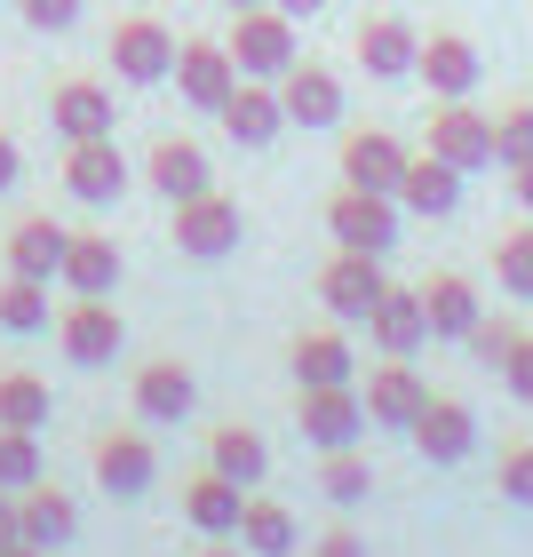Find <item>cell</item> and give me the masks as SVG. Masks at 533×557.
Masks as SVG:
<instances>
[{
	"label": "cell",
	"mask_w": 533,
	"mask_h": 557,
	"mask_svg": "<svg viewBox=\"0 0 533 557\" xmlns=\"http://www.w3.org/2000/svg\"><path fill=\"white\" fill-rule=\"evenodd\" d=\"M406 151L391 128H359V136H343V184H359V191H391L398 199V175H406Z\"/></svg>",
	"instance_id": "obj_19"
},
{
	"label": "cell",
	"mask_w": 533,
	"mask_h": 557,
	"mask_svg": "<svg viewBox=\"0 0 533 557\" xmlns=\"http://www.w3.org/2000/svg\"><path fill=\"white\" fill-rule=\"evenodd\" d=\"M48 120H57V136L64 144H88V136H112V88H96V81H64L57 96H48Z\"/></svg>",
	"instance_id": "obj_23"
},
{
	"label": "cell",
	"mask_w": 533,
	"mask_h": 557,
	"mask_svg": "<svg viewBox=\"0 0 533 557\" xmlns=\"http://www.w3.org/2000/svg\"><path fill=\"white\" fill-rule=\"evenodd\" d=\"M239 549H247V557H295V518L278 510L271 494H247V510H239Z\"/></svg>",
	"instance_id": "obj_31"
},
{
	"label": "cell",
	"mask_w": 533,
	"mask_h": 557,
	"mask_svg": "<svg viewBox=\"0 0 533 557\" xmlns=\"http://www.w3.org/2000/svg\"><path fill=\"white\" fill-rule=\"evenodd\" d=\"M208 470H223L232 486H247V494H256L263 478H271V446H263L247 422H223L215 438H208Z\"/></svg>",
	"instance_id": "obj_29"
},
{
	"label": "cell",
	"mask_w": 533,
	"mask_h": 557,
	"mask_svg": "<svg viewBox=\"0 0 533 557\" xmlns=\"http://www.w3.org/2000/svg\"><path fill=\"white\" fill-rule=\"evenodd\" d=\"M232 64H239V81H278V72L295 64V16L287 9H232Z\"/></svg>",
	"instance_id": "obj_1"
},
{
	"label": "cell",
	"mask_w": 533,
	"mask_h": 557,
	"mask_svg": "<svg viewBox=\"0 0 533 557\" xmlns=\"http://www.w3.org/2000/svg\"><path fill=\"white\" fill-rule=\"evenodd\" d=\"M64 247H72L64 223L24 215L16 232H9V271H16V278H57V271H64Z\"/></svg>",
	"instance_id": "obj_28"
},
{
	"label": "cell",
	"mask_w": 533,
	"mask_h": 557,
	"mask_svg": "<svg viewBox=\"0 0 533 557\" xmlns=\"http://www.w3.org/2000/svg\"><path fill=\"white\" fill-rule=\"evenodd\" d=\"M422 151L454 160L462 175L494 168V112H470V96H438V112H430V128H422Z\"/></svg>",
	"instance_id": "obj_3"
},
{
	"label": "cell",
	"mask_w": 533,
	"mask_h": 557,
	"mask_svg": "<svg viewBox=\"0 0 533 557\" xmlns=\"http://www.w3.org/2000/svg\"><path fill=\"white\" fill-rule=\"evenodd\" d=\"M175 88H184L191 112H223L232 88H239L232 48H223V40H184V48H175Z\"/></svg>",
	"instance_id": "obj_11"
},
{
	"label": "cell",
	"mask_w": 533,
	"mask_h": 557,
	"mask_svg": "<svg viewBox=\"0 0 533 557\" xmlns=\"http://www.w3.org/2000/svg\"><path fill=\"white\" fill-rule=\"evenodd\" d=\"M88 462H96V486H104L112 502H136L151 478H160V454H151L144 430H104V438L88 446Z\"/></svg>",
	"instance_id": "obj_9"
},
{
	"label": "cell",
	"mask_w": 533,
	"mask_h": 557,
	"mask_svg": "<svg viewBox=\"0 0 533 557\" xmlns=\"http://www.w3.org/2000/svg\"><path fill=\"white\" fill-rule=\"evenodd\" d=\"M326 239L350 247V256H391V247H398V199L343 184L335 199H326Z\"/></svg>",
	"instance_id": "obj_2"
},
{
	"label": "cell",
	"mask_w": 533,
	"mask_h": 557,
	"mask_svg": "<svg viewBox=\"0 0 533 557\" xmlns=\"http://www.w3.org/2000/svg\"><path fill=\"white\" fill-rule=\"evenodd\" d=\"M175 48H184V40H175L160 16H120V24H112V72H120L128 88L175 81Z\"/></svg>",
	"instance_id": "obj_5"
},
{
	"label": "cell",
	"mask_w": 533,
	"mask_h": 557,
	"mask_svg": "<svg viewBox=\"0 0 533 557\" xmlns=\"http://www.w3.org/2000/svg\"><path fill=\"white\" fill-rule=\"evenodd\" d=\"M120 343H128V326H120L112 295H80V302L57 319V350H64L72 367H112Z\"/></svg>",
	"instance_id": "obj_6"
},
{
	"label": "cell",
	"mask_w": 533,
	"mask_h": 557,
	"mask_svg": "<svg viewBox=\"0 0 533 557\" xmlns=\"http://www.w3.org/2000/svg\"><path fill=\"white\" fill-rule=\"evenodd\" d=\"M302 438H311L319 454H343V446H359L367 438V398L350 391V383H326V391H302Z\"/></svg>",
	"instance_id": "obj_10"
},
{
	"label": "cell",
	"mask_w": 533,
	"mask_h": 557,
	"mask_svg": "<svg viewBox=\"0 0 533 557\" xmlns=\"http://www.w3.org/2000/svg\"><path fill=\"white\" fill-rule=\"evenodd\" d=\"M383 256H350V247H335V263L319 271V302L335 311L343 326H367V311L383 302Z\"/></svg>",
	"instance_id": "obj_8"
},
{
	"label": "cell",
	"mask_w": 533,
	"mask_h": 557,
	"mask_svg": "<svg viewBox=\"0 0 533 557\" xmlns=\"http://www.w3.org/2000/svg\"><path fill=\"white\" fill-rule=\"evenodd\" d=\"M199 557H247V549H232V534H215V542L199 549Z\"/></svg>",
	"instance_id": "obj_47"
},
{
	"label": "cell",
	"mask_w": 533,
	"mask_h": 557,
	"mask_svg": "<svg viewBox=\"0 0 533 557\" xmlns=\"http://www.w3.org/2000/svg\"><path fill=\"white\" fill-rule=\"evenodd\" d=\"M359 398H367V422H374V430H406V422L422 414L430 383H422V374L406 367V359H383V367L367 374V391H359Z\"/></svg>",
	"instance_id": "obj_20"
},
{
	"label": "cell",
	"mask_w": 533,
	"mask_h": 557,
	"mask_svg": "<svg viewBox=\"0 0 533 557\" xmlns=\"http://www.w3.org/2000/svg\"><path fill=\"white\" fill-rule=\"evenodd\" d=\"M510 191H518V208L533 215V160H518V168H510Z\"/></svg>",
	"instance_id": "obj_45"
},
{
	"label": "cell",
	"mask_w": 533,
	"mask_h": 557,
	"mask_svg": "<svg viewBox=\"0 0 533 557\" xmlns=\"http://www.w3.org/2000/svg\"><path fill=\"white\" fill-rule=\"evenodd\" d=\"M16 9H24L33 33H72L80 24V0H16Z\"/></svg>",
	"instance_id": "obj_40"
},
{
	"label": "cell",
	"mask_w": 533,
	"mask_h": 557,
	"mask_svg": "<svg viewBox=\"0 0 533 557\" xmlns=\"http://www.w3.org/2000/svg\"><path fill=\"white\" fill-rule=\"evenodd\" d=\"M191 398H199L191 367H175V359L136 367V414H144V422H184V414H191Z\"/></svg>",
	"instance_id": "obj_26"
},
{
	"label": "cell",
	"mask_w": 533,
	"mask_h": 557,
	"mask_svg": "<svg viewBox=\"0 0 533 557\" xmlns=\"http://www.w3.org/2000/svg\"><path fill=\"white\" fill-rule=\"evenodd\" d=\"M422 311H430V343H462L486 302H478V287L462 271H438V278H422Z\"/></svg>",
	"instance_id": "obj_24"
},
{
	"label": "cell",
	"mask_w": 533,
	"mask_h": 557,
	"mask_svg": "<svg viewBox=\"0 0 533 557\" xmlns=\"http://www.w3.org/2000/svg\"><path fill=\"white\" fill-rule=\"evenodd\" d=\"M518 160H533V96L494 112V168H518Z\"/></svg>",
	"instance_id": "obj_37"
},
{
	"label": "cell",
	"mask_w": 533,
	"mask_h": 557,
	"mask_svg": "<svg viewBox=\"0 0 533 557\" xmlns=\"http://www.w3.org/2000/svg\"><path fill=\"white\" fill-rule=\"evenodd\" d=\"M0 422L9 430H48V383L40 374H0Z\"/></svg>",
	"instance_id": "obj_35"
},
{
	"label": "cell",
	"mask_w": 533,
	"mask_h": 557,
	"mask_svg": "<svg viewBox=\"0 0 533 557\" xmlns=\"http://www.w3.org/2000/svg\"><path fill=\"white\" fill-rule=\"evenodd\" d=\"M57 278H64L72 295H112V287H120V247H112L104 232H72Z\"/></svg>",
	"instance_id": "obj_30"
},
{
	"label": "cell",
	"mask_w": 533,
	"mask_h": 557,
	"mask_svg": "<svg viewBox=\"0 0 533 557\" xmlns=\"http://www.w3.org/2000/svg\"><path fill=\"white\" fill-rule=\"evenodd\" d=\"M0 557H48V549H33V542H9V549H0Z\"/></svg>",
	"instance_id": "obj_48"
},
{
	"label": "cell",
	"mask_w": 533,
	"mask_h": 557,
	"mask_svg": "<svg viewBox=\"0 0 533 557\" xmlns=\"http://www.w3.org/2000/svg\"><path fill=\"white\" fill-rule=\"evenodd\" d=\"M271 9H287V16H295V24H311V16H319V9H326V0H271Z\"/></svg>",
	"instance_id": "obj_46"
},
{
	"label": "cell",
	"mask_w": 533,
	"mask_h": 557,
	"mask_svg": "<svg viewBox=\"0 0 533 557\" xmlns=\"http://www.w3.org/2000/svg\"><path fill=\"white\" fill-rule=\"evenodd\" d=\"M278 104H287V128H335L343 120V81L311 57H295L278 72Z\"/></svg>",
	"instance_id": "obj_14"
},
{
	"label": "cell",
	"mask_w": 533,
	"mask_h": 557,
	"mask_svg": "<svg viewBox=\"0 0 533 557\" xmlns=\"http://www.w3.org/2000/svg\"><path fill=\"white\" fill-rule=\"evenodd\" d=\"M223 9H263V0H223Z\"/></svg>",
	"instance_id": "obj_49"
},
{
	"label": "cell",
	"mask_w": 533,
	"mask_h": 557,
	"mask_svg": "<svg viewBox=\"0 0 533 557\" xmlns=\"http://www.w3.org/2000/svg\"><path fill=\"white\" fill-rule=\"evenodd\" d=\"M144 184L175 208V199L215 191V168H208V151H199L191 136H160V144H151V160H144Z\"/></svg>",
	"instance_id": "obj_16"
},
{
	"label": "cell",
	"mask_w": 533,
	"mask_h": 557,
	"mask_svg": "<svg viewBox=\"0 0 533 557\" xmlns=\"http://www.w3.org/2000/svg\"><path fill=\"white\" fill-rule=\"evenodd\" d=\"M239 239H247V215H239V199H223V191L175 199V247H184L191 263H223Z\"/></svg>",
	"instance_id": "obj_4"
},
{
	"label": "cell",
	"mask_w": 533,
	"mask_h": 557,
	"mask_svg": "<svg viewBox=\"0 0 533 557\" xmlns=\"http://www.w3.org/2000/svg\"><path fill=\"white\" fill-rule=\"evenodd\" d=\"M16 518H24V542L48 549V557L80 534V510H72V494H57V486H24L16 494Z\"/></svg>",
	"instance_id": "obj_27"
},
{
	"label": "cell",
	"mask_w": 533,
	"mask_h": 557,
	"mask_svg": "<svg viewBox=\"0 0 533 557\" xmlns=\"http://www.w3.org/2000/svg\"><path fill=\"white\" fill-rule=\"evenodd\" d=\"M350 57H359L367 81H414V57H422V33L406 16H367L350 33Z\"/></svg>",
	"instance_id": "obj_12"
},
{
	"label": "cell",
	"mask_w": 533,
	"mask_h": 557,
	"mask_svg": "<svg viewBox=\"0 0 533 557\" xmlns=\"http://www.w3.org/2000/svg\"><path fill=\"white\" fill-rule=\"evenodd\" d=\"M128 160H120V144L112 136H88V144H72L64 151V191L80 199V208H112L120 191H128Z\"/></svg>",
	"instance_id": "obj_13"
},
{
	"label": "cell",
	"mask_w": 533,
	"mask_h": 557,
	"mask_svg": "<svg viewBox=\"0 0 533 557\" xmlns=\"http://www.w3.org/2000/svg\"><path fill=\"white\" fill-rule=\"evenodd\" d=\"M223 120V136H232L239 151H263L287 136V104H278V81H239L232 88V104L215 112Z\"/></svg>",
	"instance_id": "obj_15"
},
{
	"label": "cell",
	"mask_w": 533,
	"mask_h": 557,
	"mask_svg": "<svg viewBox=\"0 0 533 557\" xmlns=\"http://www.w3.org/2000/svg\"><path fill=\"white\" fill-rule=\"evenodd\" d=\"M494 278H501V295L533 302V223H518V232L494 239Z\"/></svg>",
	"instance_id": "obj_34"
},
{
	"label": "cell",
	"mask_w": 533,
	"mask_h": 557,
	"mask_svg": "<svg viewBox=\"0 0 533 557\" xmlns=\"http://www.w3.org/2000/svg\"><path fill=\"white\" fill-rule=\"evenodd\" d=\"M9 542H24V518H16V494L0 486V549H9Z\"/></svg>",
	"instance_id": "obj_43"
},
{
	"label": "cell",
	"mask_w": 533,
	"mask_h": 557,
	"mask_svg": "<svg viewBox=\"0 0 533 557\" xmlns=\"http://www.w3.org/2000/svg\"><path fill=\"white\" fill-rule=\"evenodd\" d=\"M287 367H295V391H326V383H350V374H359L343 326H311V335H295Z\"/></svg>",
	"instance_id": "obj_22"
},
{
	"label": "cell",
	"mask_w": 533,
	"mask_h": 557,
	"mask_svg": "<svg viewBox=\"0 0 533 557\" xmlns=\"http://www.w3.org/2000/svg\"><path fill=\"white\" fill-rule=\"evenodd\" d=\"M16 168H24V151H16V136H0V191L16 184Z\"/></svg>",
	"instance_id": "obj_44"
},
{
	"label": "cell",
	"mask_w": 533,
	"mask_h": 557,
	"mask_svg": "<svg viewBox=\"0 0 533 557\" xmlns=\"http://www.w3.org/2000/svg\"><path fill=\"white\" fill-rule=\"evenodd\" d=\"M494 486L518 502V510H533V438H510L501 446V470H494Z\"/></svg>",
	"instance_id": "obj_39"
},
{
	"label": "cell",
	"mask_w": 533,
	"mask_h": 557,
	"mask_svg": "<svg viewBox=\"0 0 533 557\" xmlns=\"http://www.w3.org/2000/svg\"><path fill=\"white\" fill-rule=\"evenodd\" d=\"M398 208H414V215H454L462 208V168L438 160V151H414L398 175Z\"/></svg>",
	"instance_id": "obj_21"
},
{
	"label": "cell",
	"mask_w": 533,
	"mask_h": 557,
	"mask_svg": "<svg viewBox=\"0 0 533 557\" xmlns=\"http://www.w3.org/2000/svg\"><path fill=\"white\" fill-rule=\"evenodd\" d=\"M518 335H525V326H510V319H501V311H494V319H486V311H478V326H470V335H462V350H470V359H478V367H501V359H510V343H518Z\"/></svg>",
	"instance_id": "obj_38"
},
{
	"label": "cell",
	"mask_w": 533,
	"mask_h": 557,
	"mask_svg": "<svg viewBox=\"0 0 533 557\" xmlns=\"http://www.w3.org/2000/svg\"><path fill=\"white\" fill-rule=\"evenodd\" d=\"M0 326H9V335H40L48 326V278H16L9 271V287H0Z\"/></svg>",
	"instance_id": "obj_33"
},
{
	"label": "cell",
	"mask_w": 533,
	"mask_h": 557,
	"mask_svg": "<svg viewBox=\"0 0 533 557\" xmlns=\"http://www.w3.org/2000/svg\"><path fill=\"white\" fill-rule=\"evenodd\" d=\"M239 510H247V486H232L223 470H199L191 486H184V518H191L208 542H215V534L239 542Z\"/></svg>",
	"instance_id": "obj_25"
},
{
	"label": "cell",
	"mask_w": 533,
	"mask_h": 557,
	"mask_svg": "<svg viewBox=\"0 0 533 557\" xmlns=\"http://www.w3.org/2000/svg\"><path fill=\"white\" fill-rule=\"evenodd\" d=\"M319 557H367V542H359V534H350V525H335V534H326V542H319Z\"/></svg>",
	"instance_id": "obj_42"
},
{
	"label": "cell",
	"mask_w": 533,
	"mask_h": 557,
	"mask_svg": "<svg viewBox=\"0 0 533 557\" xmlns=\"http://www.w3.org/2000/svg\"><path fill=\"white\" fill-rule=\"evenodd\" d=\"M501 383H510L518 407H533V335H518V343H510V359H501Z\"/></svg>",
	"instance_id": "obj_41"
},
{
	"label": "cell",
	"mask_w": 533,
	"mask_h": 557,
	"mask_svg": "<svg viewBox=\"0 0 533 557\" xmlns=\"http://www.w3.org/2000/svg\"><path fill=\"white\" fill-rule=\"evenodd\" d=\"M367 335L383 359H414L430 343V311H422V287H383V302L367 311Z\"/></svg>",
	"instance_id": "obj_18"
},
{
	"label": "cell",
	"mask_w": 533,
	"mask_h": 557,
	"mask_svg": "<svg viewBox=\"0 0 533 557\" xmlns=\"http://www.w3.org/2000/svg\"><path fill=\"white\" fill-rule=\"evenodd\" d=\"M406 438H414L422 462L454 470V462H470V446H478V414L462 407V398H438V391H430V398H422V414L406 422Z\"/></svg>",
	"instance_id": "obj_7"
},
{
	"label": "cell",
	"mask_w": 533,
	"mask_h": 557,
	"mask_svg": "<svg viewBox=\"0 0 533 557\" xmlns=\"http://www.w3.org/2000/svg\"><path fill=\"white\" fill-rule=\"evenodd\" d=\"M414 81L430 96H470L486 81V57H478V40H462V33H430L422 57H414Z\"/></svg>",
	"instance_id": "obj_17"
},
{
	"label": "cell",
	"mask_w": 533,
	"mask_h": 557,
	"mask_svg": "<svg viewBox=\"0 0 533 557\" xmlns=\"http://www.w3.org/2000/svg\"><path fill=\"white\" fill-rule=\"evenodd\" d=\"M0 486H9V494L40 486V430H9V422H0Z\"/></svg>",
	"instance_id": "obj_36"
},
{
	"label": "cell",
	"mask_w": 533,
	"mask_h": 557,
	"mask_svg": "<svg viewBox=\"0 0 533 557\" xmlns=\"http://www.w3.org/2000/svg\"><path fill=\"white\" fill-rule=\"evenodd\" d=\"M319 494L335 502V510H359V502L374 494V470H367V454H359V446L326 454V462H319Z\"/></svg>",
	"instance_id": "obj_32"
}]
</instances>
